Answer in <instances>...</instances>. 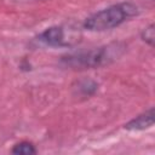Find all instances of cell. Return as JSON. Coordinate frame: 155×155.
Segmentation results:
<instances>
[{"label":"cell","instance_id":"cell-1","mask_svg":"<svg viewBox=\"0 0 155 155\" xmlns=\"http://www.w3.org/2000/svg\"><path fill=\"white\" fill-rule=\"evenodd\" d=\"M137 15L138 6L136 4L128 1L119 2L87 17L84 22V27L91 31H105L121 25Z\"/></svg>","mask_w":155,"mask_h":155},{"label":"cell","instance_id":"cell-5","mask_svg":"<svg viewBox=\"0 0 155 155\" xmlns=\"http://www.w3.org/2000/svg\"><path fill=\"white\" fill-rule=\"evenodd\" d=\"M12 154H16V155H33V154H36V149L30 142H21V143H17L12 148Z\"/></svg>","mask_w":155,"mask_h":155},{"label":"cell","instance_id":"cell-4","mask_svg":"<svg viewBox=\"0 0 155 155\" xmlns=\"http://www.w3.org/2000/svg\"><path fill=\"white\" fill-rule=\"evenodd\" d=\"M154 125V108L144 111L143 114L136 116L125 125V128L128 131H144L150 128Z\"/></svg>","mask_w":155,"mask_h":155},{"label":"cell","instance_id":"cell-6","mask_svg":"<svg viewBox=\"0 0 155 155\" xmlns=\"http://www.w3.org/2000/svg\"><path fill=\"white\" fill-rule=\"evenodd\" d=\"M155 25L151 23L150 25H148L147 28L143 29L142 31V39L143 41H145L148 45L153 46L154 45V40H155Z\"/></svg>","mask_w":155,"mask_h":155},{"label":"cell","instance_id":"cell-3","mask_svg":"<svg viewBox=\"0 0 155 155\" xmlns=\"http://www.w3.org/2000/svg\"><path fill=\"white\" fill-rule=\"evenodd\" d=\"M39 40L41 42H44L47 46H52V47H57V46H65L68 45V42L65 41V33L64 29L62 27H50L47 29H45L40 35H39Z\"/></svg>","mask_w":155,"mask_h":155},{"label":"cell","instance_id":"cell-2","mask_svg":"<svg viewBox=\"0 0 155 155\" xmlns=\"http://www.w3.org/2000/svg\"><path fill=\"white\" fill-rule=\"evenodd\" d=\"M120 44H113L98 48H93L90 51H82L78 53H73L65 56L62 61L67 67L74 69H88V68H97L109 62L116 59L121 53Z\"/></svg>","mask_w":155,"mask_h":155}]
</instances>
